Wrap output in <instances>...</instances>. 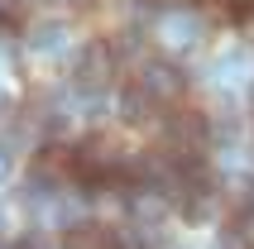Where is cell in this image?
<instances>
[{
	"mask_svg": "<svg viewBox=\"0 0 254 249\" xmlns=\"http://www.w3.org/2000/svg\"><path fill=\"white\" fill-rule=\"evenodd\" d=\"M206 139H211V120L201 111H187V106H173L168 111V120H163V149L173 158H201Z\"/></svg>",
	"mask_w": 254,
	"mask_h": 249,
	"instance_id": "obj_1",
	"label": "cell"
},
{
	"mask_svg": "<svg viewBox=\"0 0 254 249\" xmlns=\"http://www.w3.org/2000/svg\"><path fill=\"white\" fill-rule=\"evenodd\" d=\"M115 67H120V48L106 43V39H91L82 53H77V62H72V82L82 86L86 96H101V91L115 82Z\"/></svg>",
	"mask_w": 254,
	"mask_h": 249,
	"instance_id": "obj_2",
	"label": "cell"
},
{
	"mask_svg": "<svg viewBox=\"0 0 254 249\" xmlns=\"http://www.w3.org/2000/svg\"><path fill=\"white\" fill-rule=\"evenodd\" d=\"M139 86L158 101V106H178V101H183V91H187V72L178 67V62L154 58V62H144V67H139Z\"/></svg>",
	"mask_w": 254,
	"mask_h": 249,
	"instance_id": "obj_3",
	"label": "cell"
},
{
	"mask_svg": "<svg viewBox=\"0 0 254 249\" xmlns=\"http://www.w3.org/2000/svg\"><path fill=\"white\" fill-rule=\"evenodd\" d=\"M63 249H125V235L115 225H101V221H77L63 235Z\"/></svg>",
	"mask_w": 254,
	"mask_h": 249,
	"instance_id": "obj_4",
	"label": "cell"
},
{
	"mask_svg": "<svg viewBox=\"0 0 254 249\" xmlns=\"http://www.w3.org/2000/svg\"><path fill=\"white\" fill-rule=\"evenodd\" d=\"M154 111H158V101L149 96V91H144L139 82L120 91V115H125L129 124H149V120H154Z\"/></svg>",
	"mask_w": 254,
	"mask_h": 249,
	"instance_id": "obj_5",
	"label": "cell"
},
{
	"mask_svg": "<svg viewBox=\"0 0 254 249\" xmlns=\"http://www.w3.org/2000/svg\"><path fill=\"white\" fill-rule=\"evenodd\" d=\"M63 43H67V34H63V24H48V29H39V34L29 39V48H34V53H58Z\"/></svg>",
	"mask_w": 254,
	"mask_h": 249,
	"instance_id": "obj_6",
	"label": "cell"
},
{
	"mask_svg": "<svg viewBox=\"0 0 254 249\" xmlns=\"http://www.w3.org/2000/svg\"><path fill=\"white\" fill-rule=\"evenodd\" d=\"M24 10H29V0H0V34L24 24Z\"/></svg>",
	"mask_w": 254,
	"mask_h": 249,
	"instance_id": "obj_7",
	"label": "cell"
},
{
	"mask_svg": "<svg viewBox=\"0 0 254 249\" xmlns=\"http://www.w3.org/2000/svg\"><path fill=\"white\" fill-rule=\"evenodd\" d=\"M14 249H63V240H53V235H43V230H29L24 240H19V245Z\"/></svg>",
	"mask_w": 254,
	"mask_h": 249,
	"instance_id": "obj_8",
	"label": "cell"
},
{
	"mask_svg": "<svg viewBox=\"0 0 254 249\" xmlns=\"http://www.w3.org/2000/svg\"><path fill=\"white\" fill-rule=\"evenodd\" d=\"M235 14L240 19H254V0H235Z\"/></svg>",
	"mask_w": 254,
	"mask_h": 249,
	"instance_id": "obj_9",
	"label": "cell"
},
{
	"mask_svg": "<svg viewBox=\"0 0 254 249\" xmlns=\"http://www.w3.org/2000/svg\"><path fill=\"white\" fill-rule=\"evenodd\" d=\"M5 178H10V153L0 149V182H5Z\"/></svg>",
	"mask_w": 254,
	"mask_h": 249,
	"instance_id": "obj_10",
	"label": "cell"
},
{
	"mask_svg": "<svg viewBox=\"0 0 254 249\" xmlns=\"http://www.w3.org/2000/svg\"><path fill=\"white\" fill-rule=\"evenodd\" d=\"M5 111H10V96H5V91H0V115H5Z\"/></svg>",
	"mask_w": 254,
	"mask_h": 249,
	"instance_id": "obj_11",
	"label": "cell"
},
{
	"mask_svg": "<svg viewBox=\"0 0 254 249\" xmlns=\"http://www.w3.org/2000/svg\"><path fill=\"white\" fill-rule=\"evenodd\" d=\"M0 249H14V245H0Z\"/></svg>",
	"mask_w": 254,
	"mask_h": 249,
	"instance_id": "obj_12",
	"label": "cell"
}]
</instances>
